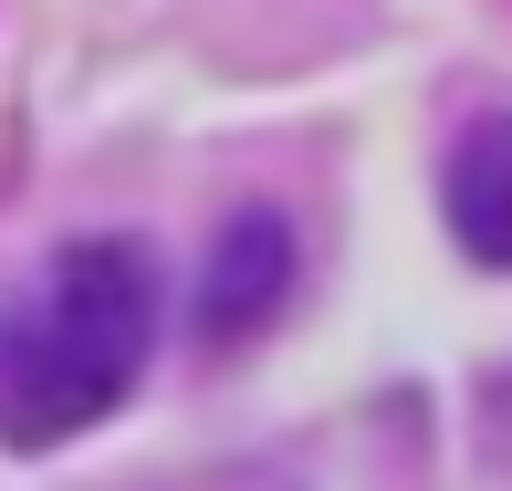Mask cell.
Returning a JSON list of instances; mask_svg holds the SVG:
<instances>
[{"mask_svg": "<svg viewBox=\"0 0 512 491\" xmlns=\"http://www.w3.org/2000/svg\"><path fill=\"white\" fill-rule=\"evenodd\" d=\"M147 345H157V262H147V241H115V230L74 241L42 272V293L0 324V439L11 450L84 439L147 377Z\"/></svg>", "mask_w": 512, "mask_h": 491, "instance_id": "cell-1", "label": "cell"}, {"mask_svg": "<svg viewBox=\"0 0 512 491\" xmlns=\"http://www.w3.org/2000/svg\"><path fill=\"white\" fill-rule=\"evenodd\" d=\"M293 272H304V251H293V230L272 220V209H241V220L209 241V283H199V345L209 356H230V345H251L272 314L293 303Z\"/></svg>", "mask_w": 512, "mask_h": 491, "instance_id": "cell-2", "label": "cell"}, {"mask_svg": "<svg viewBox=\"0 0 512 491\" xmlns=\"http://www.w3.org/2000/svg\"><path fill=\"white\" fill-rule=\"evenodd\" d=\"M450 241L481 272H512V115H481L450 157Z\"/></svg>", "mask_w": 512, "mask_h": 491, "instance_id": "cell-3", "label": "cell"}]
</instances>
